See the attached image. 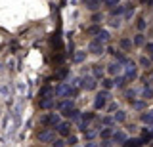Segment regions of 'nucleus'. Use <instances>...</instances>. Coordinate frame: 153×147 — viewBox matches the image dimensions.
Returning a JSON list of instances; mask_svg holds the SVG:
<instances>
[{
	"instance_id": "obj_1",
	"label": "nucleus",
	"mask_w": 153,
	"mask_h": 147,
	"mask_svg": "<svg viewBox=\"0 0 153 147\" xmlns=\"http://www.w3.org/2000/svg\"><path fill=\"white\" fill-rule=\"evenodd\" d=\"M56 94H57L59 98H75V96H76V90H75L73 86H69L67 82H61L59 86H57Z\"/></svg>"
},
{
	"instance_id": "obj_2",
	"label": "nucleus",
	"mask_w": 153,
	"mask_h": 147,
	"mask_svg": "<svg viewBox=\"0 0 153 147\" xmlns=\"http://www.w3.org/2000/svg\"><path fill=\"white\" fill-rule=\"evenodd\" d=\"M107 98H109V94L105 92V90L103 92H98L96 94V99H94V107L96 109H103L105 103H107Z\"/></svg>"
},
{
	"instance_id": "obj_3",
	"label": "nucleus",
	"mask_w": 153,
	"mask_h": 147,
	"mask_svg": "<svg viewBox=\"0 0 153 147\" xmlns=\"http://www.w3.org/2000/svg\"><path fill=\"white\" fill-rule=\"evenodd\" d=\"M124 65H126V71H124V78H126V80H134V78H136V75H138V67L132 63V61H126Z\"/></svg>"
},
{
	"instance_id": "obj_4",
	"label": "nucleus",
	"mask_w": 153,
	"mask_h": 147,
	"mask_svg": "<svg viewBox=\"0 0 153 147\" xmlns=\"http://www.w3.org/2000/svg\"><path fill=\"white\" fill-rule=\"evenodd\" d=\"M38 140L44 141V143H52V141L56 140V134L50 130V128H48V130H44V132H40V134H38Z\"/></svg>"
},
{
	"instance_id": "obj_5",
	"label": "nucleus",
	"mask_w": 153,
	"mask_h": 147,
	"mask_svg": "<svg viewBox=\"0 0 153 147\" xmlns=\"http://www.w3.org/2000/svg\"><path fill=\"white\" fill-rule=\"evenodd\" d=\"M88 52H90V54H94V55H102L103 54V44H100L98 40H92V42H90V46H88Z\"/></svg>"
},
{
	"instance_id": "obj_6",
	"label": "nucleus",
	"mask_w": 153,
	"mask_h": 147,
	"mask_svg": "<svg viewBox=\"0 0 153 147\" xmlns=\"http://www.w3.org/2000/svg\"><path fill=\"white\" fill-rule=\"evenodd\" d=\"M42 122H44L46 126H57V122H59V117L52 113V115H46L44 118H42Z\"/></svg>"
},
{
	"instance_id": "obj_7",
	"label": "nucleus",
	"mask_w": 153,
	"mask_h": 147,
	"mask_svg": "<svg viewBox=\"0 0 153 147\" xmlns=\"http://www.w3.org/2000/svg\"><path fill=\"white\" fill-rule=\"evenodd\" d=\"M76 82H79L80 86H84L86 90H94V88H96V80L90 78V77H88V78H82V80H76Z\"/></svg>"
},
{
	"instance_id": "obj_8",
	"label": "nucleus",
	"mask_w": 153,
	"mask_h": 147,
	"mask_svg": "<svg viewBox=\"0 0 153 147\" xmlns=\"http://www.w3.org/2000/svg\"><path fill=\"white\" fill-rule=\"evenodd\" d=\"M146 141L142 140V137H132V140H126L124 141V147H142Z\"/></svg>"
},
{
	"instance_id": "obj_9",
	"label": "nucleus",
	"mask_w": 153,
	"mask_h": 147,
	"mask_svg": "<svg viewBox=\"0 0 153 147\" xmlns=\"http://www.w3.org/2000/svg\"><path fill=\"white\" fill-rule=\"evenodd\" d=\"M96 40H98L100 44L107 42V40H109V33H107V31H98V35H96Z\"/></svg>"
},
{
	"instance_id": "obj_10",
	"label": "nucleus",
	"mask_w": 153,
	"mask_h": 147,
	"mask_svg": "<svg viewBox=\"0 0 153 147\" xmlns=\"http://www.w3.org/2000/svg\"><path fill=\"white\" fill-rule=\"evenodd\" d=\"M57 132H59L61 136H67L69 134V124H67V122H57Z\"/></svg>"
},
{
	"instance_id": "obj_11",
	"label": "nucleus",
	"mask_w": 153,
	"mask_h": 147,
	"mask_svg": "<svg viewBox=\"0 0 153 147\" xmlns=\"http://www.w3.org/2000/svg\"><path fill=\"white\" fill-rule=\"evenodd\" d=\"M140 118H142V122H146V124H153V111L143 113V115H142Z\"/></svg>"
},
{
	"instance_id": "obj_12",
	"label": "nucleus",
	"mask_w": 153,
	"mask_h": 147,
	"mask_svg": "<svg viewBox=\"0 0 153 147\" xmlns=\"http://www.w3.org/2000/svg\"><path fill=\"white\" fill-rule=\"evenodd\" d=\"M100 136H102L103 140H107V137H111V136H113V130H111V128H103V130L100 132Z\"/></svg>"
},
{
	"instance_id": "obj_13",
	"label": "nucleus",
	"mask_w": 153,
	"mask_h": 147,
	"mask_svg": "<svg viewBox=\"0 0 153 147\" xmlns=\"http://www.w3.org/2000/svg\"><path fill=\"white\" fill-rule=\"evenodd\" d=\"M107 71H109V75H117L119 73V63H111L107 67Z\"/></svg>"
},
{
	"instance_id": "obj_14",
	"label": "nucleus",
	"mask_w": 153,
	"mask_h": 147,
	"mask_svg": "<svg viewBox=\"0 0 153 147\" xmlns=\"http://www.w3.org/2000/svg\"><path fill=\"white\" fill-rule=\"evenodd\" d=\"M40 105L44 107V109H48V107L54 105V101H52V98H46V99H42V101H40Z\"/></svg>"
},
{
	"instance_id": "obj_15",
	"label": "nucleus",
	"mask_w": 153,
	"mask_h": 147,
	"mask_svg": "<svg viewBox=\"0 0 153 147\" xmlns=\"http://www.w3.org/2000/svg\"><path fill=\"white\" fill-rule=\"evenodd\" d=\"M61 109H63V111H71V109H75L73 101H61Z\"/></svg>"
},
{
	"instance_id": "obj_16",
	"label": "nucleus",
	"mask_w": 153,
	"mask_h": 147,
	"mask_svg": "<svg viewBox=\"0 0 153 147\" xmlns=\"http://www.w3.org/2000/svg\"><path fill=\"white\" fill-rule=\"evenodd\" d=\"M84 58H86V54H84V52H76V54H75V61H76V63L84 61Z\"/></svg>"
},
{
	"instance_id": "obj_17",
	"label": "nucleus",
	"mask_w": 153,
	"mask_h": 147,
	"mask_svg": "<svg viewBox=\"0 0 153 147\" xmlns=\"http://www.w3.org/2000/svg\"><path fill=\"white\" fill-rule=\"evenodd\" d=\"M98 0H86V6L90 8V10H96V8H98Z\"/></svg>"
},
{
	"instance_id": "obj_18",
	"label": "nucleus",
	"mask_w": 153,
	"mask_h": 147,
	"mask_svg": "<svg viewBox=\"0 0 153 147\" xmlns=\"http://www.w3.org/2000/svg\"><path fill=\"white\" fill-rule=\"evenodd\" d=\"M115 141H126V137H124V134H121V132H117V134H113L111 136Z\"/></svg>"
},
{
	"instance_id": "obj_19",
	"label": "nucleus",
	"mask_w": 153,
	"mask_h": 147,
	"mask_svg": "<svg viewBox=\"0 0 153 147\" xmlns=\"http://www.w3.org/2000/svg\"><path fill=\"white\" fill-rule=\"evenodd\" d=\"M124 118H126V115H124V111H117V115H115V120H119V122H123Z\"/></svg>"
},
{
	"instance_id": "obj_20",
	"label": "nucleus",
	"mask_w": 153,
	"mask_h": 147,
	"mask_svg": "<svg viewBox=\"0 0 153 147\" xmlns=\"http://www.w3.org/2000/svg\"><path fill=\"white\" fill-rule=\"evenodd\" d=\"M143 42H146V40H143V35H136V38H134V44H136V46H142Z\"/></svg>"
},
{
	"instance_id": "obj_21",
	"label": "nucleus",
	"mask_w": 153,
	"mask_h": 147,
	"mask_svg": "<svg viewBox=\"0 0 153 147\" xmlns=\"http://www.w3.org/2000/svg\"><path fill=\"white\" fill-rule=\"evenodd\" d=\"M130 46H132V42H130V40H126V38H123V40H121V48L128 50V48H130Z\"/></svg>"
},
{
	"instance_id": "obj_22",
	"label": "nucleus",
	"mask_w": 153,
	"mask_h": 147,
	"mask_svg": "<svg viewBox=\"0 0 153 147\" xmlns=\"http://www.w3.org/2000/svg\"><path fill=\"white\" fill-rule=\"evenodd\" d=\"M113 86H115V82H113L111 78H105L103 80V88H113Z\"/></svg>"
},
{
	"instance_id": "obj_23",
	"label": "nucleus",
	"mask_w": 153,
	"mask_h": 147,
	"mask_svg": "<svg viewBox=\"0 0 153 147\" xmlns=\"http://www.w3.org/2000/svg\"><path fill=\"white\" fill-rule=\"evenodd\" d=\"M65 115L71 117V118H75V117H79V111H76V109H71V111H65Z\"/></svg>"
},
{
	"instance_id": "obj_24",
	"label": "nucleus",
	"mask_w": 153,
	"mask_h": 147,
	"mask_svg": "<svg viewBox=\"0 0 153 147\" xmlns=\"http://www.w3.org/2000/svg\"><path fill=\"white\" fill-rule=\"evenodd\" d=\"M92 118H94V115H92V113H84V115H82V120H84V122H90Z\"/></svg>"
},
{
	"instance_id": "obj_25",
	"label": "nucleus",
	"mask_w": 153,
	"mask_h": 147,
	"mask_svg": "<svg viewBox=\"0 0 153 147\" xmlns=\"http://www.w3.org/2000/svg\"><path fill=\"white\" fill-rule=\"evenodd\" d=\"M143 96H146V98H151L153 96V90L151 88H146V90H143Z\"/></svg>"
},
{
	"instance_id": "obj_26",
	"label": "nucleus",
	"mask_w": 153,
	"mask_h": 147,
	"mask_svg": "<svg viewBox=\"0 0 153 147\" xmlns=\"http://www.w3.org/2000/svg\"><path fill=\"white\" fill-rule=\"evenodd\" d=\"M119 2H121V0H105V4H107V6H117Z\"/></svg>"
},
{
	"instance_id": "obj_27",
	"label": "nucleus",
	"mask_w": 153,
	"mask_h": 147,
	"mask_svg": "<svg viewBox=\"0 0 153 147\" xmlns=\"http://www.w3.org/2000/svg\"><path fill=\"white\" fill-rule=\"evenodd\" d=\"M92 73H94V77H102V69H100V67H94Z\"/></svg>"
},
{
	"instance_id": "obj_28",
	"label": "nucleus",
	"mask_w": 153,
	"mask_h": 147,
	"mask_svg": "<svg viewBox=\"0 0 153 147\" xmlns=\"http://www.w3.org/2000/svg\"><path fill=\"white\" fill-rule=\"evenodd\" d=\"M75 143H76V137H75V136H71L69 140H67V145H75Z\"/></svg>"
},
{
	"instance_id": "obj_29",
	"label": "nucleus",
	"mask_w": 153,
	"mask_h": 147,
	"mask_svg": "<svg viewBox=\"0 0 153 147\" xmlns=\"http://www.w3.org/2000/svg\"><path fill=\"white\" fill-rule=\"evenodd\" d=\"M138 29H140V31H143V29H146V21H143V19H140V21H138Z\"/></svg>"
},
{
	"instance_id": "obj_30",
	"label": "nucleus",
	"mask_w": 153,
	"mask_h": 147,
	"mask_svg": "<svg viewBox=\"0 0 153 147\" xmlns=\"http://www.w3.org/2000/svg\"><path fill=\"white\" fill-rule=\"evenodd\" d=\"M140 63L143 65V67H147V65H149V59H146V58H142V59H140Z\"/></svg>"
},
{
	"instance_id": "obj_31",
	"label": "nucleus",
	"mask_w": 153,
	"mask_h": 147,
	"mask_svg": "<svg viewBox=\"0 0 153 147\" xmlns=\"http://www.w3.org/2000/svg\"><path fill=\"white\" fill-rule=\"evenodd\" d=\"M86 126H88V122H79V128H80V130H86Z\"/></svg>"
},
{
	"instance_id": "obj_32",
	"label": "nucleus",
	"mask_w": 153,
	"mask_h": 147,
	"mask_svg": "<svg viewBox=\"0 0 153 147\" xmlns=\"http://www.w3.org/2000/svg\"><path fill=\"white\" fill-rule=\"evenodd\" d=\"M146 48H147V50H149V52H151V54H153V42H149V44H147V46H146Z\"/></svg>"
}]
</instances>
